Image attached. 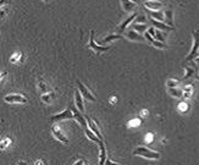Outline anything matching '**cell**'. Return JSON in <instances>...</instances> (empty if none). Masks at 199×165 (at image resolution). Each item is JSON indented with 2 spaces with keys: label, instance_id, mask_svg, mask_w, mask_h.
<instances>
[{
  "label": "cell",
  "instance_id": "obj_42",
  "mask_svg": "<svg viewBox=\"0 0 199 165\" xmlns=\"http://www.w3.org/2000/svg\"><path fill=\"white\" fill-rule=\"evenodd\" d=\"M133 2H136V4H139V0H131Z\"/></svg>",
  "mask_w": 199,
  "mask_h": 165
},
{
  "label": "cell",
  "instance_id": "obj_32",
  "mask_svg": "<svg viewBox=\"0 0 199 165\" xmlns=\"http://www.w3.org/2000/svg\"><path fill=\"white\" fill-rule=\"evenodd\" d=\"M145 17L144 16H137V19H136V23H145Z\"/></svg>",
  "mask_w": 199,
  "mask_h": 165
},
{
  "label": "cell",
  "instance_id": "obj_16",
  "mask_svg": "<svg viewBox=\"0 0 199 165\" xmlns=\"http://www.w3.org/2000/svg\"><path fill=\"white\" fill-rule=\"evenodd\" d=\"M105 162H106V148L104 141H101L99 143V164L104 165Z\"/></svg>",
  "mask_w": 199,
  "mask_h": 165
},
{
  "label": "cell",
  "instance_id": "obj_43",
  "mask_svg": "<svg viewBox=\"0 0 199 165\" xmlns=\"http://www.w3.org/2000/svg\"><path fill=\"white\" fill-rule=\"evenodd\" d=\"M196 63H197V64H199V58H197V59H196Z\"/></svg>",
  "mask_w": 199,
  "mask_h": 165
},
{
  "label": "cell",
  "instance_id": "obj_2",
  "mask_svg": "<svg viewBox=\"0 0 199 165\" xmlns=\"http://www.w3.org/2000/svg\"><path fill=\"white\" fill-rule=\"evenodd\" d=\"M193 37V45L191 48L189 54L186 56V61H191L192 59H197V54L199 50V31H192Z\"/></svg>",
  "mask_w": 199,
  "mask_h": 165
},
{
  "label": "cell",
  "instance_id": "obj_23",
  "mask_svg": "<svg viewBox=\"0 0 199 165\" xmlns=\"http://www.w3.org/2000/svg\"><path fill=\"white\" fill-rule=\"evenodd\" d=\"M54 98H55L54 92L44 93V94L42 96V101H43V103H45V104H51V103H53V100H54Z\"/></svg>",
  "mask_w": 199,
  "mask_h": 165
},
{
  "label": "cell",
  "instance_id": "obj_6",
  "mask_svg": "<svg viewBox=\"0 0 199 165\" xmlns=\"http://www.w3.org/2000/svg\"><path fill=\"white\" fill-rule=\"evenodd\" d=\"M4 100L6 103H10V104H25L27 103V99L25 96L22 94H18V93H11V94H6L4 97Z\"/></svg>",
  "mask_w": 199,
  "mask_h": 165
},
{
  "label": "cell",
  "instance_id": "obj_11",
  "mask_svg": "<svg viewBox=\"0 0 199 165\" xmlns=\"http://www.w3.org/2000/svg\"><path fill=\"white\" fill-rule=\"evenodd\" d=\"M150 21L153 23V26L156 28V30H160V31H166V32H170V31H173V27L166 25L165 22H161V21H158L153 17H150Z\"/></svg>",
  "mask_w": 199,
  "mask_h": 165
},
{
  "label": "cell",
  "instance_id": "obj_10",
  "mask_svg": "<svg viewBox=\"0 0 199 165\" xmlns=\"http://www.w3.org/2000/svg\"><path fill=\"white\" fill-rule=\"evenodd\" d=\"M144 37H145L147 42H149V43H150L153 47H155V48H158V49H167V44H166V43L154 39V38L150 35V33L148 32V31L144 33Z\"/></svg>",
  "mask_w": 199,
  "mask_h": 165
},
{
  "label": "cell",
  "instance_id": "obj_18",
  "mask_svg": "<svg viewBox=\"0 0 199 165\" xmlns=\"http://www.w3.org/2000/svg\"><path fill=\"white\" fill-rule=\"evenodd\" d=\"M126 37L130 39V40H134V42H145V39L140 35V34H138V33L136 32V31H128V32L126 33Z\"/></svg>",
  "mask_w": 199,
  "mask_h": 165
},
{
  "label": "cell",
  "instance_id": "obj_15",
  "mask_svg": "<svg viewBox=\"0 0 199 165\" xmlns=\"http://www.w3.org/2000/svg\"><path fill=\"white\" fill-rule=\"evenodd\" d=\"M87 122H88V129H91L92 131L94 132L98 137H99V139H101L103 141V134H101V132H100L99 127H98V125L89 118V116H87Z\"/></svg>",
  "mask_w": 199,
  "mask_h": 165
},
{
  "label": "cell",
  "instance_id": "obj_13",
  "mask_svg": "<svg viewBox=\"0 0 199 165\" xmlns=\"http://www.w3.org/2000/svg\"><path fill=\"white\" fill-rule=\"evenodd\" d=\"M75 104L78 108V110L81 113H84V104H83V96L79 91L75 92Z\"/></svg>",
  "mask_w": 199,
  "mask_h": 165
},
{
  "label": "cell",
  "instance_id": "obj_20",
  "mask_svg": "<svg viewBox=\"0 0 199 165\" xmlns=\"http://www.w3.org/2000/svg\"><path fill=\"white\" fill-rule=\"evenodd\" d=\"M84 133H86V136L88 137V139H91V141H93V142H95V143H98V144L101 142V139H99V137L92 131L91 129H86V130H84Z\"/></svg>",
  "mask_w": 199,
  "mask_h": 165
},
{
  "label": "cell",
  "instance_id": "obj_22",
  "mask_svg": "<svg viewBox=\"0 0 199 165\" xmlns=\"http://www.w3.org/2000/svg\"><path fill=\"white\" fill-rule=\"evenodd\" d=\"M169 93L175 98H183V89L180 88H169Z\"/></svg>",
  "mask_w": 199,
  "mask_h": 165
},
{
  "label": "cell",
  "instance_id": "obj_37",
  "mask_svg": "<svg viewBox=\"0 0 199 165\" xmlns=\"http://www.w3.org/2000/svg\"><path fill=\"white\" fill-rule=\"evenodd\" d=\"M139 124H140L139 121H137V120H132V121H130V124H128V125H130V126H133V125H137V126H138Z\"/></svg>",
  "mask_w": 199,
  "mask_h": 165
},
{
  "label": "cell",
  "instance_id": "obj_17",
  "mask_svg": "<svg viewBox=\"0 0 199 165\" xmlns=\"http://www.w3.org/2000/svg\"><path fill=\"white\" fill-rule=\"evenodd\" d=\"M38 88H39V91H40L43 94H44V93H50V92H53L51 87H50L47 82H44L42 78L38 80Z\"/></svg>",
  "mask_w": 199,
  "mask_h": 165
},
{
  "label": "cell",
  "instance_id": "obj_24",
  "mask_svg": "<svg viewBox=\"0 0 199 165\" xmlns=\"http://www.w3.org/2000/svg\"><path fill=\"white\" fill-rule=\"evenodd\" d=\"M115 39H122V35H121V34H111V35H109V37L103 38V39L100 40V44H106V43L112 42V40H115Z\"/></svg>",
  "mask_w": 199,
  "mask_h": 165
},
{
  "label": "cell",
  "instance_id": "obj_1",
  "mask_svg": "<svg viewBox=\"0 0 199 165\" xmlns=\"http://www.w3.org/2000/svg\"><path fill=\"white\" fill-rule=\"evenodd\" d=\"M133 155H139V157H143V158H147V159H159L160 158V153L158 152H154L147 147H137L134 151H133Z\"/></svg>",
  "mask_w": 199,
  "mask_h": 165
},
{
  "label": "cell",
  "instance_id": "obj_14",
  "mask_svg": "<svg viewBox=\"0 0 199 165\" xmlns=\"http://www.w3.org/2000/svg\"><path fill=\"white\" fill-rule=\"evenodd\" d=\"M121 5H122V9L126 11V12H132L137 9L138 4L133 2L131 0H121Z\"/></svg>",
  "mask_w": 199,
  "mask_h": 165
},
{
  "label": "cell",
  "instance_id": "obj_31",
  "mask_svg": "<svg viewBox=\"0 0 199 165\" xmlns=\"http://www.w3.org/2000/svg\"><path fill=\"white\" fill-rule=\"evenodd\" d=\"M194 73V70L193 68H191V67H186V73H185V76L182 77L183 80H186V78H189Z\"/></svg>",
  "mask_w": 199,
  "mask_h": 165
},
{
  "label": "cell",
  "instance_id": "obj_29",
  "mask_svg": "<svg viewBox=\"0 0 199 165\" xmlns=\"http://www.w3.org/2000/svg\"><path fill=\"white\" fill-rule=\"evenodd\" d=\"M11 142H12V139L10 138V137H6L5 139H2L1 141V149H5V148H7V147H10V144H11Z\"/></svg>",
  "mask_w": 199,
  "mask_h": 165
},
{
  "label": "cell",
  "instance_id": "obj_40",
  "mask_svg": "<svg viewBox=\"0 0 199 165\" xmlns=\"http://www.w3.org/2000/svg\"><path fill=\"white\" fill-rule=\"evenodd\" d=\"M18 165H27V163H26V162H20Z\"/></svg>",
  "mask_w": 199,
  "mask_h": 165
},
{
  "label": "cell",
  "instance_id": "obj_5",
  "mask_svg": "<svg viewBox=\"0 0 199 165\" xmlns=\"http://www.w3.org/2000/svg\"><path fill=\"white\" fill-rule=\"evenodd\" d=\"M70 106H71V109H72V111H73L75 120H76L82 127L87 129V127H88V122H87V118L83 116V113H81V111L78 110V108L76 106V104H71Z\"/></svg>",
  "mask_w": 199,
  "mask_h": 165
},
{
  "label": "cell",
  "instance_id": "obj_38",
  "mask_svg": "<svg viewBox=\"0 0 199 165\" xmlns=\"http://www.w3.org/2000/svg\"><path fill=\"white\" fill-rule=\"evenodd\" d=\"M84 164H86V162L83 159H79V160H77L73 165H84Z\"/></svg>",
  "mask_w": 199,
  "mask_h": 165
},
{
  "label": "cell",
  "instance_id": "obj_26",
  "mask_svg": "<svg viewBox=\"0 0 199 165\" xmlns=\"http://www.w3.org/2000/svg\"><path fill=\"white\" fill-rule=\"evenodd\" d=\"M192 94H193V86H191V85L186 86L183 88V98H189Z\"/></svg>",
  "mask_w": 199,
  "mask_h": 165
},
{
  "label": "cell",
  "instance_id": "obj_30",
  "mask_svg": "<svg viewBox=\"0 0 199 165\" xmlns=\"http://www.w3.org/2000/svg\"><path fill=\"white\" fill-rule=\"evenodd\" d=\"M21 56H22V54H21V53H14V54L11 55V58H10V61L15 64V63H17V61L20 60V58H21Z\"/></svg>",
  "mask_w": 199,
  "mask_h": 165
},
{
  "label": "cell",
  "instance_id": "obj_12",
  "mask_svg": "<svg viewBox=\"0 0 199 165\" xmlns=\"http://www.w3.org/2000/svg\"><path fill=\"white\" fill-rule=\"evenodd\" d=\"M137 16H138V14H136V12H134V14H132V15H131V16H130L127 20H125L122 23H120V25L117 26V33H124V32H125V30H126V28L130 26V23L132 22L134 19H137Z\"/></svg>",
  "mask_w": 199,
  "mask_h": 165
},
{
  "label": "cell",
  "instance_id": "obj_4",
  "mask_svg": "<svg viewBox=\"0 0 199 165\" xmlns=\"http://www.w3.org/2000/svg\"><path fill=\"white\" fill-rule=\"evenodd\" d=\"M88 48L94 50L95 53H104V52H108L109 49H111V47H109V45H99V44L95 43V40H94V31L93 30L91 31V39H89Z\"/></svg>",
  "mask_w": 199,
  "mask_h": 165
},
{
  "label": "cell",
  "instance_id": "obj_19",
  "mask_svg": "<svg viewBox=\"0 0 199 165\" xmlns=\"http://www.w3.org/2000/svg\"><path fill=\"white\" fill-rule=\"evenodd\" d=\"M149 15H150V17H153V19H155L158 21L165 22V12L164 11H160V10L152 11V10H149Z\"/></svg>",
  "mask_w": 199,
  "mask_h": 165
},
{
  "label": "cell",
  "instance_id": "obj_35",
  "mask_svg": "<svg viewBox=\"0 0 199 165\" xmlns=\"http://www.w3.org/2000/svg\"><path fill=\"white\" fill-rule=\"evenodd\" d=\"M5 5H9V6H10V0H1V1H0V6H1V7H4Z\"/></svg>",
  "mask_w": 199,
  "mask_h": 165
},
{
  "label": "cell",
  "instance_id": "obj_45",
  "mask_svg": "<svg viewBox=\"0 0 199 165\" xmlns=\"http://www.w3.org/2000/svg\"><path fill=\"white\" fill-rule=\"evenodd\" d=\"M84 165H89V164H88V163H86V164H84Z\"/></svg>",
  "mask_w": 199,
  "mask_h": 165
},
{
  "label": "cell",
  "instance_id": "obj_7",
  "mask_svg": "<svg viewBox=\"0 0 199 165\" xmlns=\"http://www.w3.org/2000/svg\"><path fill=\"white\" fill-rule=\"evenodd\" d=\"M77 86H78V91L82 93V96H83V98L87 99V100H89V101H95L97 99L94 97V94L89 91V88L86 86V85H83L81 81H77Z\"/></svg>",
  "mask_w": 199,
  "mask_h": 165
},
{
  "label": "cell",
  "instance_id": "obj_34",
  "mask_svg": "<svg viewBox=\"0 0 199 165\" xmlns=\"http://www.w3.org/2000/svg\"><path fill=\"white\" fill-rule=\"evenodd\" d=\"M153 136H154L153 133L147 134V136H145V137H147V138H145V141H147V142H153V139H154V138H153Z\"/></svg>",
  "mask_w": 199,
  "mask_h": 165
},
{
  "label": "cell",
  "instance_id": "obj_25",
  "mask_svg": "<svg viewBox=\"0 0 199 165\" xmlns=\"http://www.w3.org/2000/svg\"><path fill=\"white\" fill-rule=\"evenodd\" d=\"M177 110H178L181 114H186V113H188V110H189V104L186 103V101H181V103L177 105Z\"/></svg>",
  "mask_w": 199,
  "mask_h": 165
},
{
  "label": "cell",
  "instance_id": "obj_39",
  "mask_svg": "<svg viewBox=\"0 0 199 165\" xmlns=\"http://www.w3.org/2000/svg\"><path fill=\"white\" fill-rule=\"evenodd\" d=\"M5 76H6V72H5V71H2V75H1V82H4Z\"/></svg>",
  "mask_w": 199,
  "mask_h": 165
},
{
  "label": "cell",
  "instance_id": "obj_21",
  "mask_svg": "<svg viewBox=\"0 0 199 165\" xmlns=\"http://www.w3.org/2000/svg\"><path fill=\"white\" fill-rule=\"evenodd\" d=\"M165 23L173 27V11L172 10H166L165 11Z\"/></svg>",
  "mask_w": 199,
  "mask_h": 165
},
{
  "label": "cell",
  "instance_id": "obj_8",
  "mask_svg": "<svg viewBox=\"0 0 199 165\" xmlns=\"http://www.w3.org/2000/svg\"><path fill=\"white\" fill-rule=\"evenodd\" d=\"M51 133H53V136H54L58 141H60L61 143H64V144H68V139H67L66 136L63 133L61 129H60V126H58V125H53V126H51Z\"/></svg>",
  "mask_w": 199,
  "mask_h": 165
},
{
  "label": "cell",
  "instance_id": "obj_36",
  "mask_svg": "<svg viewBox=\"0 0 199 165\" xmlns=\"http://www.w3.org/2000/svg\"><path fill=\"white\" fill-rule=\"evenodd\" d=\"M104 165H120L117 164V163H114V162H111L110 159H106V162H105V164Z\"/></svg>",
  "mask_w": 199,
  "mask_h": 165
},
{
  "label": "cell",
  "instance_id": "obj_46",
  "mask_svg": "<svg viewBox=\"0 0 199 165\" xmlns=\"http://www.w3.org/2000/svg\"><path fill=\"white\" fill-rule=\"evenodd\" d=\"M198 80H199V76H198Z\"/></svg>",
  "mask_w": 199,
  "mask_h": 165
},
{
  "label": "cell",
  "instance_id": "obj_9",
  "mask_svg": "<svg viewBox=\"0 0 199 165\" xmlns=\"http://www.w3.org/2000/svg\"><path fill=\"white\" fill-rule=\"evenodd\" d=\"M144 7L148 9V10H152V11H155V10H160L164 7V2L160 1V0H147L143 2Z\"/></svg>",
  "mask_w": 199,
  "mask_h": 165
},
{
  "label": "cell",
  "instance_id": "obj_41",
  "mask_svg": "<svg viewBox=\"0 0 199 165\" xmlns=\"http://www.w3.org/2000/svg\"><path fill=\"white\" fill-rule=\"evenodd\" d=\"M43 164V162H35V165H42Z\"/></svg>",
  "mask_w": 199,
  "mask_h": 165
},
{
  "label": "cell",
  "instance_id": "obj_33",
  "mask_svg": "<svg viewBox=\"0 0 199 165\" xmlns=\"http://www.w3.org/2000/svg\"><path fill=\"white\" fill-rule=\"evenodd\" d=\"M6 14H7V7H1V19H5V16H6Z\"/></svg>",
  "mask_w": 199,
  "mask_h": 165
},
{
  "label": "cell",
  "instance_id": "obj_27",
  "mask_svg": "<svg viewBox=\"0 0 199 165\" xmlns=\"http://www.w3.org/2000/svg\"><path fill=\"white\" fill-rule=\"evenodd\" d=\"M133 28H134L137 32H144L145 30H148L145 23H136V22H134V25H133Z\"/></svg>",
  "mask_w": 199,
  "mask_h": 165
},
{
  "label": "cell",
  "instance_id": "obj_3",
  "mask_svg": "<svg viewBox=\"0 0 199 165\" xmlns=\"http://www.w3.org/2000/svg\"><path fill=\"white\" fill-rule=\"evenodd\" d=\"M71 119H75V116H73V111H72V109L70 106V108L65 109L64 111L53 115L50 118V121L51 122H56V121H64V120H71Z\"/></svg>",
  "mask_w": 199,
  "mask_h": 165
},
{
  "label": "cell",
  "instance_id": "obj_28",
  "mask_svg": "<svg viewBox=\"0 0 199 165\" xmlns=\"http://www.w3.org/2000/svg\"><path fill=\"white\" fill-rule=\"evenodd\" d=\"M178 83H180V81H177V80H167L166 81L167 88H175V87L178 86Z\"/></svg>",
  "mask_w": 199,
  "mask_h": 165
},
{
  "label": "cell",
  "instance_id": "obj_44",
  "mask_svg": "<svg viewBox=\"0 0 199 165\" xmlns=\"http://www.w3.org/2000/svg\"><path fill=\"white\" fill-rule=\"evenodd\" d=\"M43 1H45V2H49V1H50V0H43Z\"/></svg>",
  "mask_w": 199,
  "mask_h": 165
}]
</instances>
